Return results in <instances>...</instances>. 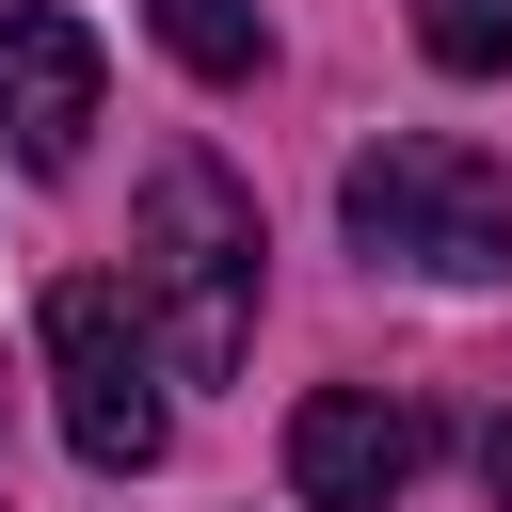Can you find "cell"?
<instances>
[{
	"instance_id": "6da1fadb",
	"label": "cell",
	"mask_w": 512,
	"mask_h": 512,
	"mask_svg": "<svg viewBox=\"0 0 512 512\" xmlns=\"http://www.w3.org/2000/svg\"><path fill=\"white\" fill-rule=\"evenodd\" d=\"M256 256H272L256 240V192L208 144H176L144 176V224H128V304H144V336H160L176 384H224L256 352Z\"/></svg>"
},
{
	"instance_id": "8992f818",
	"label": "cell",
	"mask_w": 512,
	"mask_h": 512,
	"mask_svg": "<svg viewBox=\"0 0 512 512\" xmlns=\"http://www.w3.org/2000/svg\"><path fill=\"white\" fill-rule=\"evenodd\" d=\"M144 16H160V48H176L192 80H256V64H272V16H256V0H144Z\"/></svg>"
},
{
	"instance_id": "277c9868",
	"label": "cell",
	"mask_w": 512,
	"mask_h": 512,
	"mask_svg": "<svg viewBox=\"0 0 512 512\" xmlns=\"http://www.w3.org/2000/svg\"><path fill=\"white\" fill-rule=\"evenodd\" d=\"M416 464H432V416L384 400V384H320V400L288 416V496H304V512H400Z\"/></svg>"
},
{
	"instance_id": "7a4b0ae2",
	"label": "cell",
	"mask_w": 512,
	"mask_h": 512,
	"mask_svg": "<svg viewBox=\"0 0 512 512\" xmlns=\"http://www.w3.org/2000/svg\"><path fill=\"white\" fill-rule=\"evenodd\" d=\"M336 224H352V256L432 272V288H496V272H512V176H496L480 144H448V128H384V144H352Z\"/></svg>"
},
{
	"instance_id": "3957f363",
	"label": "cell",
	"mask_w": 512,
	"mask_h": 512,
	"mask_svg": "<svg viewBox=\"0 0 512 512\" xmlns=\"http://www.w3.org/2000/svg\"><path fill=\"white\" fill-rule=\"evenodd\" d=\"M48 384H64V448L96 480H144L176 448V400H160L176 368H160V336H144V304L112 272H64L48 288Z\"/></svg>"
},
{
	"instance_id": "ba28073f",
	"label": "cell",
	"mask_w": 512,
	"mask_h": 512,
	"mask_svg": "<svg viewBox=\"0 0 512 512\" xmlns=\"http://www.w3.org/2000/svg\"><path fill=\"white\" fill-rule=\"evenodd\" d=\"M480 480H496V512H512V416H496V432H480Z\"/></svg>"
},
{
	"instance_id": "52a82bcc",
	"label": "cell",
	"mask_w": 512,
	"mask_h": 512,
	"mask_svg": "<svg viewBox=\"0 0 512 512\" xmlns=\"http://www.w3.org/2000/svg\"><path fill=\"white\" fill-rule=\"evenodd\" d=\"M416 48H432L448 80H496V64H512V0H416Z\"/></svg>"
},
{
	"instance_id": "5b68a950",
	"label": "cell",
	"mask_w": 512,
	"mask_h": 512,
	"mask_svg": "<svg viewBox=\"0 0 512 512\" xmlns=\"http://www.w3.org/2000/svg\"><path fill=\"white\" fill-rule=\"evenodd\" d=\"M96 32L64 16V0H0V144L32 160V176H64L80 160V128H96Z\"/></svg>"
}]
</instances>
